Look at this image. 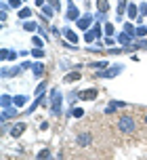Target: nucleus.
<instances>
[{"label": "nucleus", "mask_w": 147, "mask_h": 160, "mask_svg": "<svg viewBox=\"0 0 147 160\" xmlns=\"http://www.w3.org/2000/svg\"><path fill=\"white\" fill-rule=\"evenodd\" d=\"M25 101H27V97H23V95H19V97H15V99H13V103H15L17 108H19V105H23Z\"/></svg>", "instance_id": "nucleus-14"}, {"label": "nucleus", "mask_w": 147, "mask_h": 160, "mask_svg": "<svg viewBox=\"0 0 147 160\" xmlns=\"http://www.w3.org/2000/svg\"><path fill=\"white\" fill-rule=\"evenodd\" d=\"M44 15H46V17H53V8H49V7H44Z\"/></svg>", "instance_id": "nucleus-33"}, {"label": "nucleus", "mask_w": 147, "mask_h": 160, "mask_svg": "<svg viewBox=\"0 0 147 160\" xmlns=\"http://www.w3.org/2000/svg\"><path fill=\"white\" fill-rule=\"evenodd\" d=\"M50 108H53L55 114L61 112V91H53V103H50Z\"/></svg>", "instance_id": "nucleus-2"}, {"label": "nucleus", "mask_w": 147, "mask_h": 160, "mask_svg": "<svg viewBox=\"0 0 147 160\" xmlns=\"http://www.w3.org/2000/svg\"><path fill=\"white\" fill-rule=\"evenodd\" d=\"M80 78H82L80 72H69V74H65V76H63V80H65V82H76V80H80Z\"/></svg>", "instance_id": "nucleus-7"}, {"label": "nucleus", "mask_w": 147, "mask_h": 160, "mask_svg": "<svg viewBox=\"0 0 147 160\" xmlns=\"http://www.w3.org/2000/svg\"><path fill=\"white\" fill-rule=\"evenodd\" d=\"M36 4H44V0H36Z\"/></svg>", "instance_id": "nucleus-36"}, {"label": "nucleus", "mask_w": 147, "mask_h": 160, "mask_svg": "<svg viewBox=\"0 0 147 160\" xmlns=\"http://www.w3.org/2000/svg\"><path fill=\"white\" fill-rule=\"evenodd\" d=\"M0 103H2V108H7V105L11 103V97H8V95H4L2 99H0Z\"/></svg>", "instance_id": "nucleus-24"}, {"label": "nucleus", "mask_w": 147, "mask_h": 160, "mask_svg": "<svg viewBox=\"0 0 147 160\" xmlns=\"http://www.w3.org/2000/svg\"><path fill=\"white\" fill-rule=\"evenodd\" d=\"M124 7H126V0H120V2H118V13H120V15L124 13Z\"/></svg>", "instance_id": "nucleus-23"}, {"label": "nucleus", "mask_w": 147, "mask_h": 160, "mask_svg": "<svg viewBox=\"0 0 147 160\" xmlns=\"http://www.w3.org/2000/svg\"><path fill=\"white\" fill-rule=\"evenodd\" d=\"M67 19H80V13H78V8H76L74 2L67 4Z\"/></svg>", "instance_id": "nucleus-5"}, {"label": "nucleus", "mask_w": 147, "mask_h": 160, "mask_svg": "<svg viewBox=\"0 0 147 160\" xmlns=\"http://www.w3.org/2000/svg\"><path fill=\"white\" fill-rule=\"evenodd\" d=\"M0 55H2V59H8V55H11V51H7V48H2V53H0Z\"/></svg>", "instance_id": "nucleus-32"}, {"label": "nucleus", "mask_w": 147, "mask_h": 160, "mask_svg": "<svg viewBox=\"0 0 147 160\" xmlns=\"http://www.w3.org/2000/svg\"><path fill=\"white\" fill-rule=\"evenodd\" d=\"M124 30H126V34H137V32H135V28H132L130 23H126V28H124Z\"/></svg>", "instance_id": "nucleus-27"}, {"label": "nucleus", "mask_w": 147, "mask_h": 160, "mask_svg": "<svg viewBox=\"0 0 147 160\" xmlns=\"http://www.w3.org/2000/svg\"><path fill=\"white\" fill-rule=\"evenodd\" d=\"M32 72L36 74V76H42V72H44V65H42V63H34V65H32Z\"/></svg>", "instance_id": "nucleus-12"}, {"label": "nucleus", "mask_w": 147, "mask_h": 160, "mask_svg": "<svg viewBox=\"0 0 147 160\" xmlns=\"http://www.w3.org/2000/svg\"><path fill=\"white\" fill-rule=\"evenodd\" d=\"M97 8H99V13H105L107 8V0H97Z\"/></svg>", "instance_id": "nucleus-13"}, {"label": "nucleus", "mask_w": 147, "mask_h": 160, "mask_svg": "<svg viewBox=\"0 0 147 160\" xmlns=\"http://www.w3.org/2000/svg\"><path fill=\"white\" fill-rule=\"evenodd\" d=\"M8 7H13V8H17V7H21V2H19V0H11V4H8Z\"/></svg>", "instance_id": "nucleus-31"}, {"label": "nucleus", "mask_w": 147, "mask_h": 160, "mask_svg": "<svg viewBox=\"0 0 147 160\" xmlns=\"http://www.w3.org/2000/svg\"><path fill=\"white\" fill-rule=\"evenodd\" d=\"M82 114H84V110H80V108H76V110H74V116H76V118H80Z\"/></svg>", "instance_id": "nucleus-28"}, {"label": "nucleus", "mask_w": 147, "mask_h": 160, "mask_svg": "<svg viewBox=\"0 0 147 160\" xmlns=\"http://www.w3.org/2000/svg\"><path fill=\"white\" fill-rule=\"evenodd\" d=\"M63 34H65V38L69 40V42H78V36H76L72 30H67V28H65V30H63Z\"/></svg>", "instance_id": "nucleus-11"}, {"label": "nucleus", "mask_w": 147, "mask_h": 160, "mask_svg": "<svg viewBox=\"0 0 147 160\" xmlns=\"http://www.w3.org/2000/svg\"><path fill=\"white\" fill-rule=\"evenodd\" d=\"M120 42H122V44H128V42H130V34H120Z\"/></svg>", "instance_id": "nucleus-19"}, {"label": "nucleus", "mask_w": 147, "mask_h": 160, "mask_svg": "<svg viewBox=\"0 0 147 160\" xmlns=\"http://www.w3.org/2000/svg\"><path fill=\"white\" fill-rule=\"evenodd\" d=\"M147 34V28H139V30H137V36H145Z\"/></svg>", "instance_id": "nucleus-30"}, {"label": "nucleus", "mask_w": 147, "mask_h": 160, "mask_svg": "<svg viewBox=\"0 0 147 160\" xmlns=\"http://www.w3.org/2000/svg\"><path fill=\"white\" fill-rule=\"evenodd\" d=\"M32 57H44V51H42V48H38V47H36V48H34V51H32Z\"/></svg>", "instance_id": "nucleus-21"}, {"label": "nucleus", "mask_w": 147, "mask_h": 160, "mask_svg": "<svg viewBox=\"0 0 147 160\" xmlns=\"http://www.w3.org/2000/svg\"><path fill=\"white\" fill-rule=\"evenodd\" d=\"M13 114H17V108H13V110H7V112H2V120H7V118H11Z\"/></svg>", "instance_id": "nucleus-18"}, {"label": "nucleus", "mask_w": 147, "mask_h": 160, "mask_svg": "<svg viewBox=\"0 0 147 160\" xmlns=\"http://www.w3.org/2000/svg\"><path fill=\"white\" fill-rule=\"evenodd\" d=\"M105 32H107V34H111V32H114V25L107 23V25H105Z\"/></svg>", "instance_id": "nucleus-34"}, {"label": "nucleus", "mask_w": 147, "mask_h": 160, "mask_svg": "<svg viewBox=\"0 0 147 160\" xmlns=\"http://www.w3.org/2000/svg\"><path fill=\"white\" fill-rule=\"evenodd\" d=\"M88 143H90V135H88V133H84V135H80V137H78V145L86 148Z\"/></svg>", "instance_id": "nucleus-9"}, {"label": "nucleus", "mask_w": 147, "mask_h": 160, "mask_svg": "<svg viewBox=\"0 0 147 160\" xmlns=\"http://www.w3.org/2000/svg\"><path fill=\"white\" fill-rule=\"evenodd\" d=\"M95 38H99V36H97V32H95V30H92V32H88V34H86V36H84V40H86V42H92V40H95Z\"/></svg>", "instance_id": "nucleus-17"}, {"label": "nucleus", "mask_w": 147, "mask_h": 160, "mask_svg": "<svg viewBox=\"0 0 147 160\" xmlns=\"http://www.w3.org/2000/svg\"><path fill=\"white\" fill-rule=\"evenodd\" d=\"M120 70H122V68H120V65H118V68H111V70H107V72L99 74V76H101V78H111V76H116V74L120 72Z\"/></svg>", "instance_id": "nucleus-8"}, {"label": "nucleus", "mask_w": 147, "mask_h": 160, "mask_svg": "<svg viewBox=\"0 0 147 160\" xmlns=\"http://www.w3.org/2000/svg\"><path fill=\"white\" fill-rule=\"evenodd\" d=\"M128 17H130V19H135V17H137V8H135V4H130V7H128Z\"/></svg>", "instance_id": "nucleus-20"}, {"label": "nucleus", "mask_w": 147, "mask_h": 160, "mask_svg": "<svg viewBox=\"0 0 147 160\" xmlns=\"http://www.w3.org/2000/svg\"><path fill=\"white\" fill-rule=\"evenodd\" d=\"M44 88H46V82H42L40 87H38V91H36V93H38V95H42V93H44Z\"/></svg>", "instance_id": "nucleus-29"}, {"label": "nucleus", "mask_w": 147, "mask_h": 160, "mask_svg": "<svg viewBox=\"0 0 147 160\" xmlns=\"http://www.w3.org/2000/svg\"><path fill=\"white\" fill-rule=\"evenodd\" d=\"M32 42H34V47H38V48H40V47H42V42H44V40H42V38H38V36H36V38H32Z\"/></svg>", "instance_id": "nucleus-25"}, {"label": "nucleus", "mask_w": 147, "mask_h": 160, "mask_svg": "<svg viewBox=\"0 0 147 160\" xmlns=\"http://www.w3.org/2000/svg\"><path fill=\"white\" fill-rule=\"evenodd\" d=\"M38 158H50V152L49 150H42V152L38 154Z\"/></svg>", "instance_id": "nucleus-26"}, {"label": "nucleus", "mask_w": 147, "mask_h": 160, "mask_svg": "<svg viewBox=\"0 0 147 160\" xmlns=\"http://www.w3.org/2000/svg\"><path fill=\"white\" fill-rule=\"evenodd\" d=\"M90 68H95V70H103L105 63H103V61H95V63H90Z\"/></svg>", "instance_id": "nucleus-22"}, {"label": "nucleus", "mask_w": 147, "mask_h": 160, "mask_svg": "<svg viewBox=\"0 0 147 160\" xmlns=\"http://www.w3.org/2000/svg\"><path fill=\"white\" fill-rule=\"evenodd\" d=\"M141 15H147V4H141Z\"/></svg>", "instance_id": "nucleus-35"}, {"label": "nucleus", "mask_w": 147, "mask_h": 160, "mask_svg": "<svg viewBox=\"0 0 147 160\" xmlns=\"http://www.w3.org/2000/svg\"><path fill=\"white\" fill-rule=\"evenodd\" d=\"M122 101H111V103H109V105H107V110H105V112L107 114H111V112H114V110H118V108H122Z\"/></svg>", "instance_id": "nucleus-10"}, {"label": "nucleus", "mask_w": 147, "mask_h": 160, "mask_svg": "<svg viewBox=\"0 0 147 160\" xmlns=\"http://www.w3.org/2000/svg\"><path fill=\"white\" fill-rule=\"evenodd\" d=\"M76 21H78V28H80V30H88V25H90V21H92V17L90 15H84V17H80V19H76Z\"/></svg>", "instance_id": "nucleus-4"}, {"label": "nucleus", "mask_w": 147, "mask_h": 160, "mask_svg": "<svg viewBox=\"0 0 147 160\" xmlns=\"http://www.w3.org/2000/svg\"><path fill=\"white\" fill-rule=\"evenodd\" d=\"M145 124H147V116H145Z\"/></svg>", "instance_id": "nucleus-37"}, {"label": "nucleus", "mask_w": 147, "mask_h": 160, "mask_svg": "<svg viewBox=\"0 0 147 160\" xmlns=\"http://www.w3.org/2000/svg\"><path fill=\"white\" fill-rule=\"evenodd\" d=\"M32 15V11H30V8L25 7V8H21V11H19V17H21V19H27V17Z\"/></svg>", "instance_id": "nucleus-16"}, {"label": "nucleus", "mask_w": 147, "mask_h": 160, "mask_svg": "<svg viewBox=\"0 0 147 160\" xmlns=\"http://www.w3.org/2000/svg\"><path fill=\"white\" fill-rule=\"evenodd\" d=\"M23 28L27 30V32H34V30H38V23H34V21H27V23H23Z\"/></svg>", "instance_id": "nucleus-15"}, {"label": "nucleus", "mask_w": 147, "mask_h": 160, "mask_svg": "<svg viewBox=\"0 0 147 160\" xmlns=\"http://www.w3.org/2000/svg\"><path fill=\"white\" fill-rule=\"evenodd\" d=\"M25 133V122H17L15 127L11 128V135L13 137H19V135H23Z\"/></svg>", "instance_id": "nucleus-6"}, {"label": "nucleus", "mask_w": 147, "mask_h": 160, "mask_svg": "<svg viewBox=\"0 0 147 160\" xmlns=\"http://www.w3.org/2000/svg\"><path fill=\"white\" fill-rule=\"evenodd\" d=\"M118 128L122 133H132L135 131V118L132 116H122V118L118 120Z\"/></svg>", "instance_id": "nucleus-1"}, {"label": "nucleus", "mask_w": 147, "mask_h": 160, "mask_svg": "<svg viewBox=\"0 0 147 160\" xmlns=\"http://www.w3.org/2000/svg\"><path fill=\"white\" fill-rule=\"evenodd\" d=\"M78 97H80L82 101H92V99L97 97V91H95V88H86V91H80Z\"/></svg>", "instance_id": "nucleus-3"}]
</instances>
